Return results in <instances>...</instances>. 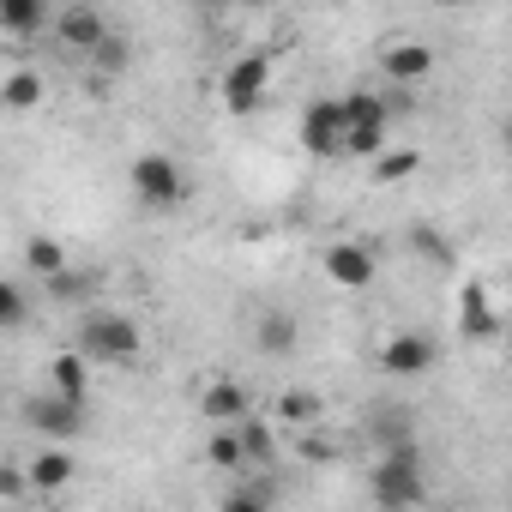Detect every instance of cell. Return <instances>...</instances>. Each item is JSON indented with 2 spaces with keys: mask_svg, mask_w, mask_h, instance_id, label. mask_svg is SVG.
<instances>
[{
  "mask_svg": "<svg viewBox=\"0 0 512 512\" xmlns=\"http://www.w3.org/2000/svg\"><path fill=\"white\" fill-rule=\"evenodd\" d=\"M25 482H31V470H19V464H13V470H0V500L13 506V500L25 494Z\"/></svg>",
  "mask_w": 512,
  "mask_h": 512,
  "instance_id": "27",
  "label": "cell"
},
{
  "mask_svg": "<svg viewBox=\"0 0 512 512\" xmlns=\"http://www.w3.org/2000/svg\"><path fill=\"white\" fill-rule=\"evenodd\" d=\"M266 85H272V61L266 55H235L223 67V109L229 115H253L260 97H266Z\"/></svg>",
  "mask_w": 512,
  "mask_h": 512,
  "instance_id": "6",
  "label": "cell"
},
{
  "mask_svg": "<svg viewBox=\"0 0 512 512\" xmlns=\"http://www.w3.org/2000/svg\"><path fill=\"white\" fill-rule=\"evenodd\" d=\"M0 31H13V37L49 31V0H0Z\"/></svg>",
  "mask_w": 512,
  "mask_h": 512,
  "instance_id": "15",
  "label": "cell"
},
{
  "mask_svg": "<svg viewBox=\"0 0 512 512\" xmlns=\"http://www.w3.org/2000/svg\"><path fill=\"white\" fill-rule=\"evenodd\" d=\"M374 272H380V266H374V253H368L362 241H332V247H326V278H332L338 290H368Z\"/></svg>",
  "mask_w": 512,
  "mask_h": 512,
  "instance_id": "9",
  "label": "cell"
},
{
  "mask_svg": "<svg viewBox=\"0 0 512 512\" xmlns=\"http://www.w3.org/2000/svg\"><path fill=\"white\" fill-rule=\"evenodd\" d=\"M374 500L380 506H422L428 500V482H422V458L410 440H392L374 464Z\"/></svg>",
  "mask_w": 512,
  "mask_h": 512,
  "instance_id": "2",
  "label": "cell"
},
{
  "mask_svg": "<svg viewBox=\"0 0 512 512\" xmlns=\"http://www.w3.org/2000/svg\"><path fill=\"white\" fill-rule=\"evenodd\" d=\"M127 181H133V199H139L145 211H175V205L187 199V175H181V163H175L169 151H145V157H133Z\"/></svg>",
  "mask_w": 512,
  "mask_h": 512,
  "instance_id": "4",
  "label": "cell"
},
{
  "mask_svg": "<svg viewBox=\"0 0 512 512\" xmlns=\"http://www.w3.org/2000/svg\"><path fill=\"white\" fill-rule=\"evenodd\" d=\"M434 362H440V344H434L428 332H398V338L380 344V368L398 374V380H416V374H428Z\"/></svg>",
  "mask_w": 512,
  "mask_h": 512,
  "instance_id": "8",
  "label": "cell"
},
{
  "mask_svg": "<svg viewBox=\"0 0 512 512\" xmlns=\"http://www.w3.org/2000/svg\"><path fill=\"white\" fill-rule=\"evenodd\" d=\"M458 332H464V338H494V332H500V314H494V302L482 296V284H464V296H458Z\"/></svg>",
  "mask_w": 512,
  "mask_h": 512,
  "instance_id": "14",
  "label": "cell"
},
{
  "mask_svg": "<svg viewBox=\"0 0 512 512\" xmlns=\"http://www.w3.org/2000/svg\"><path fill=\"white\" fill-rule=\"evenodd\" d=\"M25 320H31V296H25V284H19V278H7V284H0V326L19 332Z\"/></svg>",
  "mask_w": 512,
  "mask_h": 512,
  "instance_id": "22",
  "label": "cell"
},
{
  "mask_svg": "<svg viewBox=\"0 0 512 512\" xmlns=\"http://www.w3.org/2000/svg\"><path fill=\"white\" fill-rule=\"evenodd\" d=\"M91 368H97V362H91V356H85V350L73 344V350H61V356L49 362V386L85 404V398H91Z\"/></svg>",
  "mask_w": 512,
  "mask_h": 512,
  "instance_id": "13",
  "label": "cell"
},
{
  "mask_svg": "<svg viewBox=\"0 0 512 512\" xmlns=\"http://www.w3.org/2000/svg\"><path fill=\"white\" fill-rule=\"evenodd\" d=\"M211 464H217V470H247L241 428H217V434H211Z\"/></svg>",
  "mask_w": 512,
  "mask_h": 512,
  "instance_id": "23",
  "label": "cell"
},
{
  "mask_svg": "<svg viewBox=\"0 0 512 512\" xmlns=\"http://www.w3.org/2000/svg\"><path fill=\"white\" fill-rule=\"evenodd\" d=\"M25 422H31V428H37L43 440H73V434L85 428V404L49 386L43 398H31V404H25Z\"/></svg>",
  "mask_w": 512,
  "mask_h": 512,
  "instance_id": "7",
  "label": "cell"
},
{
  "mask_svg": "<svg viewBox=\"0 0 512 512\" xmlns=\"http://www.w3.org/2000/svg\"><path fill=\"white\" fill-rule=\"evenodd\" d=\"M55 31H61V43H67L73 55H97V49L109 43V19H103L97 7H67V13L55 19Z\"/></svg>",
  "mask_w": 512,
  "mask_h": 512,
  "instance_id": "12",
  "label": "cell"
},
{
  "mask_svg": "<svg viewBox=\"0 0 512 512\" xmlns=\"http://www.w3.org/2000/svg\"><path fill=\"white\" fill-rule=\"evenodd\" d=\"M416 247H422V253H434V260H440V266L452 260V247H446L440 235H428V229H416Z\"/></svg>",
  "mask_w": 512,
  "mask_h": 512,
  "instance_id": "28",
  "label": "cell"
},
{
  "mask_svg": "<svg viewBox=\"0 0 512 512\" xmlns=\"http://www.w3.org/2000/svg\"><path fill=\"white\" fill-rule=\"evenodd\" d=\"M272 500H278V488H272V482H247V488H235V494H229V506H235V512H253V506H272Z\"/></svg>",
  "mask_w": 512,
  "mask_h": 512,
  "instance_id": "25",
  "label": "cell"
},
{
  "mask_svg": "<svg viewBox=\"0 0 512 512\" xmlns=\"http://www.w3.org/2000/svg\"><path fill=\"white\" fill-rule=\"evenodd\" d=\"M199 416H205V422H217V428H235V422H247V416H253V398H247V386H241V380H211V386L199 392Z\"/></svg>",
  "mask_w": 512,
  "mask_h": 512,
  "instance_id": "11",
  "label": "cell"
},
{
  "mask_svg": "<svg viewBox=\"0 0 512 512\" xmlns=\"http://www.w3.org/2000/svg\"><path fill=\"white\" fill-rule=\"evenodd\" d=\"M31 482H37L43 494L67 488V482H73V452H61V446H43V452L31 458Z\"/></svg>",
  "mask_w": 512,
  "mask_h": 512,
  "instance_id": "17",
  "label": "cell"
},
{
  "mask_svg": "<svg viewBox=\"0 0 512 512\" xmlns=\"http://www.w3.org/2000/svg\"><path fill=\"white\" fill-rule=\"evenodd\" d=\"M25 266H31L37 278H61V272H67V247L49 241V235H31V241H25Z\"/></svg>",
  "mask_w": 512,
  "mask_h": 512,
  "instance_id": "18",
  "label": "cell"
},
{
  "mask_svg": "<svg viewBox=\"0 0 512 512\" xmlns=\"http://www.w3.org/2000/svg\"><path fill=\"white\" fill-rule=\"evenodd\" d=\"M500 127H506V151H512V115H506V121H500Z\"/></svg>",
  "mask_w": 512,
  "mask_h": 512,
  "instance_id": "29",
  "label": "cell"
},
{
  "mask_svg": "<svg viewBox=\"0 0 512 512\" xmlns=\"http://www.w3.org/2000/svg\"><path fill=\"white\" fill-rule=\"evenodd\" d=\"M79 350H85L97 368H127V362H139L145 332H139L127 314H115V308H91V314L79 320Z\"/></svg>",
  "mask_w": 512,
  "mask_h": 512,
  "instance_id": "1",
  "label": "cell"
},
{
  "mask_svg": "<svg viewBox=\"0 0 512 512\" xmlns=\"http://www.w3.org/2000/svg\"><path fill=\"white\" fill-rule=\"evenodd\" d=\"M235 428H241V446H247V470H266V464L278 458V446H272V428H266V422H253V416H247V422H235Z\"/></svg>",
  "mask_w": 512,
  "mask_h": 512,
  "instance_id": "19",
  "label": "cell"
},
{
  "mask_svg": "<svg viewBox=\"0 0 512 512\" xmlns=\"http://www.w3.org/2000/svg\"><path fill=\"white\" fill-rule=\"evenodd\" d=\"M416 163H422V151H380V157H374V175H380V181H404Z\"/></svg>",
  "mask_w": 512,
  "mask_h": 512,
  "instance_id": "24",
  "label": "cell"
},
{
  "mask_svg": "<svg viewBox=\"0 0 512 512\" xmlns=\"http://www.w3.org/2000/svg\"><path fill=\"white\" fill-rule=\"evenodd\" d=\"M434 7H458V0H434Z\"/></svg>",
  "mask_w": 512,
  "mask_h": 512,
  "instance_id": "30",
  "label": "cell"
},
{
  "mask_svg": "<svg viewBox=\"0 0 512 512\" xmlns=\"http://www.w3.org/2000/svg\"><path fill=\"white\" fill-rule=\"evenodd\" d=\"M380 73L392 85H428L434 79V49L428 43H386L380 49Z\"/></svg>",
  "mask_w": 512,
  "mask_h": 512,
  "instance_id": "10",
  "label": "cell"
},
{
  "mask_svg": "<svg viewBox=\"0 0 512 512\" xmlns=\"http://www.w3.org/2000/svg\"><path fill=\"white\" fill-rule=\"evenodd\" d=\"M253 344H260L266 356H290V350H296V320L278 314V308L260 314V320H253Z\"/></svg>",
  "mask_w": 512,
  "mask_h": 512,
  "instance_id": "16",
  "label": "cell"
},
{
  "mask_svg": "<svg viewBox=\"0 0 512 512\" xmlns=\"http://www.w3.org/2000/svg\"><path fill=\"white\" fill-rule=\"evenodd\" d=\"M278 422L284 428H314L320 422V398L314 392H284L278 398Z\"/></svg>",
  "mask_w": 512,
  "mask_h": 512,
  "instance_id": "21",
  "label": "cell"
},
{
  "mask_svg": "<svg viewBox=\"0 0 512 512\" xmlns=\"http://www.w3.org/2000/svg\"><path fill=\"white\" fill-rule=\"evenodd\" d=\"M296 133H302V151L320 157V163L350 157V103H344V97H320V103H308Z\"/></svg>",
  "mask_w": 512,
  "mask_h": 512,
  "instance_id": "3",
  "label": "cell"
},
{
  "mask_svg": "<svg viewBox=\"0 0 512 512\" xmlns=\"http://www.w3.org/2000/svg\"><path fill=\"white\" fill-rule=\"evenodd\" d=\"M350 157H380L386 139H392V115H386V97L374 91H350Z\"/></svg>",
  "mask_w": 512,
  "mask_h": 512,
  "instance_id": "5",
  "label": "cell"
},
{
  "mask_svg": "<svg viewBox=\"0 0 512 512\" xmlns=\"http://www.w3.org/2000/svg\"><path fill=\"white\" fill-rule=\"evenodd\" d=\"M91 61H97V79H109V73H121V61H127V43H121V37L109 31V43H103V49H97Z\"/></svg>",
  "mask_w": 512,
  "mask_h": 512,
  "instance_id": "26",
  "label": "cell"
},
{
  "mask_svg": "<svg viewBox=\"0 0 512 512\" xmlns=\"http://www.w3.org/2000/svg\"><path fill=\"white\" fill-rule=\"evenodd\" d=\"M37 103H43V73L19 67V73L7 79V109H13V115H25V109H37Z\"/></svg>",
  "mask_w": 512,
  "mask_h": 512,
  "instance_id": "20",
  "label": "cell"
}]
</instances>
